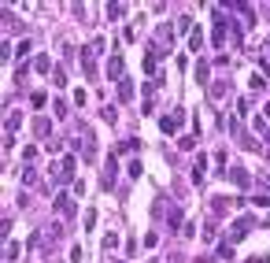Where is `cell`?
<instances>
[{
    "label": "cell",
    "instance_id": "cell-1",
    "mask_svg": "<svg viewBox=\"0 0 270 263\" xmlns=\"http://www.w3.org/2000/svg\"><path fill=\"white\" fill-rule=\"evenodd\" d=\"M252 230H255V215H241V219L229 226V238L226 241H229V245H237V241H245Z\"/></svg>",
    "mask_w": 270,
    "mask_h": 263
},
{
    "label": "cell",
    "instance_id": "cell-2",
    "mask_svg": "<svg viewBox=\"0 0 270 263\" xmlns=\"http://www.w3.org/2000/svg\"><path fill=\"white\" fill-rule=\"evenodd\" d=\"M226 26H233V19H226V11H215V37H211L215 48L226 45Z\"/></svg>",
    "mask_w": 270,
    "mask_h": 263
},
{
    "label": "cell",
    "instance_id": "cell-3",
    "mask_svg": "<svg viewBox=\"0 0 270 263\" xmlns=\"http://www.w3.org/2000/svg\"><path fill=\"white\" fill-rule=\"evenodd\" d=\"M181 122H185V115H181V111H170V115H163V119H159V130H163V134H178Z\"/></svg>",
    "mask_w": 270,
    "mask_h": 263
},
{
    "label": "cell",
    "instance_id": "cell-4",
    "mask_svg": "<svg viewBox=\"0 0 270 263\" xmlns=\"http://www.w3.org/2000/svg\"><path fill=\"white\" fill-rule=\"evenodd\" d=\"M74 167H78L74 156H63V163L56 167V182H74Z\"/></svg>",
    "mask_w": 270,
    "mask_h": 263
},
{
    "label": "cell",
    "instance_id": "cell-5",
    "mask_svg": "<svg viewBox=\"0 0 270 263\" xmlns=\"http://www.w3.org/2000/svg\"><path fill=\"white\" fill-rule=\"evenodd\" d=\"M115 178H118V163H115V156H108V163H104V174H100L104 189H115Z\"/></svg>",
    "mask_w": 270,
    "mask_h": 263
},
{
    "label": "cell",
    "instance_id": "cell-6",
    "mask_svg": "<svg viewBox=\"0 0 270 263\" xmlns=\"http://www.w3.org/2000/svg\"><path fill=\"white\" fill-rule=\"evenodd\" d=\"M226 178L233 182V186H241V189H248V186H252V174H248L245 167H229V170H226Z\"/></svg>",
    "mask_w": 270,
    "mask_h": 263
},
{
    "label": "cell",
    "instance_id": "cell-7",
    "mask_svg": "<svg viewBox=\"0 0 270 263\" xmlns=\"http://www.w3.org/2000/svg\"><path fill=\"white\" fill-rule=\"evenodd\" d=\"M56 212L63 215V219H70V215H74V200H70L67 193H59V196H56Z\"/></svg>",
    "mask_w": 270,
    "mask_h": 263
},
{
    "label": "cell",
    "instance_id": "cell-8",
    "mask_svg": "<svg viewBox=\"0 0 270 263\" xmlns=\"http://www.w3.org/2000/svg\"><path fill=\"white\" fill-rule=\"evenodd\" d=\"M226 93H229V82H226V78H219V82L207 85V96H211V100H222Z\"/></svg>",
    "mask_w": 270,
    "mask_h": 263
},
{
    "label": "cell",
    "instance_id": "cell-9",
    "mask_svg": "<svg viewBox=\"0 0 270 263\" xmlns=\"http://www.w3.org/2000/svg\"><path fill=\"white\" fill-rule=\"evenodd\" d=\"M203 178H207V160L200 156V160L193 163V182H196V186H203Z\"/></svg>",
    "mask_w": 270,
    "mask_h": 263
},
{
    "label": "cell",
    "instance_id": "cell-10",
    "mask_svg": "<svg viewBox=\"0 0 270 263\" xmlns=\"http://www.w3.org/2000/svg\"><path fill=\"white\" fill-rule=\"evenodd\" d=\"M226 208H229V196H211V215H215V219L226 215Z\"/></svg>",
    "mask_w": 270,
    "mask_h": 263
},
{
    "label": "cell",
    "instance_id": "cell-11",
    "mask_svg": "<svg viewBox=\"0 0 270 263\" xmlns=\"http://www.w3.org/2000/svg\"><path fill=\"white\" fill-rule=\"evenodd\" d=\"M118 100H134V82H130V78L118 82Z\"/></svg>",
    "mask_w": 270,
    "mask_h": 263
},
{
    "label": "cell",
    "instance_id": "cell-12",
    "mask_svg": "<svg viewBox=\"0 0 270 263\" xmlns=\"http://www.w3.org/2000/svg\"><path fill=\"white\" fill-rule=\"evenodd\" d=\"M237 256H233V245H229V241H222L219 245V263H233Z\"/></svg>",
    "mask_w": 270,
    "mask_h": 263
},
{
    "label": "cell",
    "instance_id": "cell-13",
    "mask_svg": "<svg viewBox=\"0 0 270 263\" xmlns=\"http://www.w3.org/2000/svg\"><path fill=\"white\" fill-rule=\"evenodd\" d=\"M156 41H159V45H167V41H170V45H174V30H170V26H167V23H163V26H159V30H156Z\"/></svg>",
    "mask_w": 270,
    "mask_h": 263
},
{
    "label": "cell",
    "instance_id": "cell-14",
    "mask_svg": "<svg viewBox=\"0 0 270 263\" xmlns=\"http://www.w3.org/2000/svg\"><path fill=\"white\" fill-rule=\"evenodd\" d=\"M34 134H37V137H48V134H52V122H48V119H34Z\"/></svg>",
    "mask_w": 270,
    "mask_h": 263
},
{
    "label": "cell",
    "instance_id": "cell-15",
    "mask_svg": "<svg viewBox=\"0 0 270 263\" xmlns=\"http://www.w3.org/2000/svg\"><path fill=\"white\" fill-rule=\"evenodd\" d=\"M207 74H211V67H207V63H196V82H200V85H207Z\"/></svg>",
    "mask_w": 270,
    "mask_h": 263
},
{
    "label": "cell",
    "instance_id": "cell-16",
    "mask_svg": "<svg viewBox=\"0 0 270 263\" xmlns=\"http://www.w3.org/2000/svg\"><path fill=\"white\" fill-rule=\"evenodd\" d=\"M108 74H111V78H118V74H122V60H118V56H111V63H108ZM118 82H122V78H118Z\"/></svg>",
    "mask_w": 270,
    "mask_h": 263
},
{
    "label": "cell",
    "instance_id": "cell-17",
    "mask_svg": "<svg viewBox=\"0 0 270 263\" xmlns=\"http://www.w3.org/2000/svg\"><path fill=\"white\" fill-rule=\"evenodd\" d=\"M189 48H193V52H203V34H200V30H193V37H189Z\"/></svg>",
    "mask_w": 270,
    "mask_h": 263
},
{
    "label": "cell",
    "instance_id": "cell-18",
    "mask_svg": "<svg viewBox=\"0 0 270 263\" xmlns=\"http://www.w3.org/2000/svg\"><path fill=\"white\" fill-rule=\"evenodd\" d=\"M52 85H56V89H63V85H67V74H63V67L52 71Z\"/></svg>",
    "mask_w": 270,
    "mask_h": 263
},
{
    "label": "cell",
    "instance_id": "cell-19",
    "mask_svg": "<svg viewBox=\"0 0 270 263\" xmlns=\"http://www.w3.org/2000/svg\"><path fill=\"white\" fill-rule=\"evenodd\" d=\"M167 222H170V230H178V226H181V208H170Z\"/></svg>",
    "mask_w": 270,
    "mask_h": 263
},
{
    "label": "cell",
    "instance_id": "cell-20",
    "mask_svg": "<svg viewBox=\"0 0 270 263\" xmlns=\"http://www.w3.org/2000/svg\"><path fill=\"white\" fill-rule=\"evenodd\" d=\"M34 67L41 71V74H45V71H56V67H52V60H48V56H37V60H34Z\"/></svg>",
    "mask_w": 270,
    "mask_h": 263
},
{
    "label": "cell",
    "instance_id": "cell-21",
    "mask_svg": "<svg viewBox=\"0 0 270 263\" xmlns=\"http://www.w3.org/2000/svg\"><path fill=\"white\" fill-rule=\"evenodd\" d=\"M19 252H22V248H19L15 241H8V248H4V260H19Z\"/></svg>",
    "mask_w": 270,
    "mask_h": 263
},
{
    "label": "cell",
    "instance_id": "cell-22",
    "mask_svg": "<svg viewBox=\"0 0 270 263\" xmlns=\"http://www.w3.org/2000/svg\"><path fill=\"white\" fill-rule=\"evenodd\" d=\"M178 148H196V137L185 134V137H178Z\"/></svg>",
    "mask_w": 270,
    "mask_h": 263
},
{
    "label": "cell",
    "instance_id": "cell-23",
    "mask_svg": "<svg viewBox=\"0 0 270 263\" xmlns=\"http://www.w3.org/2000/svg\"><path fill=\"white\" fill-rule=\"evenodd\" d=\"M141 170H144V167H141V160H134V163L126 167V174H130V178H141Z\"/></svg>",
    "mask_w": 270,
    "mask_h": 263
},
{
    "label": "cell",
    "instance_id": "cell-24",
    "mask_svg": "<svg viewBox=\"0 0 270 263\" xmlns=\"http://www.w3.org/2000/svg\"><path fill=\"white\" fill-rule=\"evenodd\" d=\"M115 245H118V234H115V230H111L108 238H104V252H111V248H115Z\"/></svg>",
    "mask_w": 270,
    "mask_h": 263
},
{
    "label": "cell",
    "instance_id": "cell-25",
    "mask_svg": "<svg viewBox=\"0 0 270 263\" xmlns=\"http://www.w3.org/2000/svg\"><path fill=\"white\" fill-rule=\"evenodd\" d=\"M100 115H104V122H115V119H118V111H115V108H111V104H108V108H104V111H100Z\"/></svg>",
    "mask_w": 270,
    "mask_h": 263
},
{
    "label": "cell",
    "instance_id": "cell-26",
    "mask_svg": "<svg viewBox=\"0 0 270 263\" xmlns=\"http://www.w3.org/2000/svg\"><path fill=\"white\" fill-rule=\"evenodd\" d=\"M252 89H267V78H263L259 71H255V74H252Z\"/></svg>",
    "mask_w": 270,
    "mask_h": 263
},
{
    "label": "cell",
    "instance_id": "cell-27",
    "mask_svg": "<svg viewBox=\"0 0 270 263\" xmlns=\"http://www.w3.org/2000/svg\"><path fill=\"white\" fill-rule=\"evenodd\" d=\"M134 148H137V141H134V137H126V141L118 144V152H134Z\"/></svg>",
    "mask_w": 270,
    "mask_h": 263
},
{
    "label": "cell",
    "instance_id": "cell-28",
    "mask_svg": "<svg viewBox=\"0 0 270 263\" xmlns=\"http://www.w3.org/2000/svg\"><path fill=\"white\" fill-rule=\"evenodd\" d=\"M22 182H26V186H34V182H37V174H34V167H26V170H22Z\"/></svg>",
    "mask_w": 270,
    "mask_h": 263
},
{
    "label": "cell",
    "instance_id": "cell-29",
    "mask_svg": "<svg viewBox=\"0 0 270 263\" xmlns=\"http://www.w3.org/2000/svg\"><path fill=\"white\" fill-rule=\"evenodd\" d=\"M15 52H19V56H30V41H26V37H22V41L15 45Z\"/></svg>",
    "mask_w": 270,
    "mask_h": 263
},
{
    "label": "cell",
    "instance_id": "cell-30",
    "mask_svg": "<svg viewBox=\"0 0 270 263\" xmlns=\"http://www.w3.org/2000/svg\"><path fill=\"white\" fill-rule=\"evenodd\" d=\"M70 263H82V245H74V248H70Z\"/></svg>",
    "mask_w": 270,
    "mask_h": 263
},
{
    "label": "cell",
    "instance_id": "cell-31",
    "mask_svg": "<svg viewBox=\"0 0 270 263\" xmlns=\"http://www.w3.org/2000/svg\"><path fill=\"white\" fill-rule=\"evenodd\" d=\"M255 204H259V208H270V193H259V196H255Z\"/></svg>",
    "mask_w": 270,
    "mask_h": 263
},
{
    "label": "cell",
    "instance_id": "cell-32",
    "mask_svg": "<svg viewBox=\"0 0 270 263\" xmlns=\"http://www.w3.org/2000/svg\"><path fill=\"white\" fill-rule=\"evenodd\" d=\"M263 119H267V122H270V104H267V108H263Z\"/></svg>",
    "mask_w": 270,
    "mask_h": 263
},
{
    "label": "cell",
    "instance_id": "cell-33",
    "mask_svg": "<svg viewBox=\"0 0 270 263\" xmlns=\"http://www.w3.org/2000/svg\"><path fill=\"white\" fill-rule=\"evenodd\" d=\"M196 263H219V260H207V256H200V260H196Z\"/></svg>",
    "mask_w": 270,
    "mask_h": 263
},
{
    "label": "cell",
    "instance_id": "cell-34",
    "mask_svg": "<svg viewBox=\"0 0 270 263\" xmlns=\"http://www.w3.org/2000/svg\"><path fill=\"white\" fill-rule=\"evenodd\" d=\"M267 186H270V178H267Z\"/></svg>",
    "mask_w": 270,
    "mask_h": 263
}]
</instances>
